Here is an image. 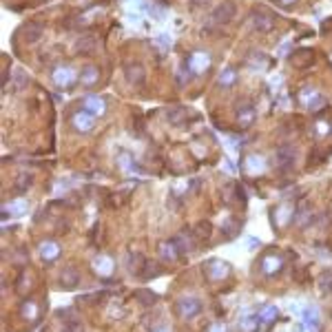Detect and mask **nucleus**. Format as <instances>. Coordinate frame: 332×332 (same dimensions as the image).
Listing matches in <instances>:
<instances>
[{"label": "nucleus", "instance_id": "26", "mask_svg": "<svg viewBox=\"0 0 332 332\" xmlns=\"http://www.w3.org/2000/svg\"><path fill=\"white\" fill-rule=\"evenodd\" d=\"M126 264H129V273H131V275H140L142 270H144V264H146V259H144L142 255H131Z\"/></svg>", "mask_w": 332, "mask_h": 332}, {"label": "nucleus", "instance_id": "6", "mask_svg": "<svg viewBox=\"0 0 332 332\" xmlns=\"http://www.w3.org/2000/svg\"><path fill=\"white\" fill-rule=\"evenodd\" d=\"M295 159H297V153H295V148H292V146L284 144V146L277 148L275 162H277V166H279V169H290V166L295 164Z\"/></svg>", "mask_w": 332, "mask_h": 332}, {"label": "nucleus", "instance_id": "23", "mask_svg": "<svg viewBox=\"0 0 332 332\" xmlns=\"http://www.w3.org/2000/svg\"><path fill=\"white\" fill-rule=\"evenodd\" d=\"M175 243H177V248H180V255H188V253L195 251L191 232H180V235L175 237Z\"/></svg>", "mask_w": 332, "mask_h": 332}, {"label": "nucleus", "instance_id": "21", "mask_svg": "<svg viewBox=\"0 0 332 332\" xmlns=\"http://www.w3.org/2000/svg\"><path fill=\"white\" fill-rule=\"evenodd\" d=\"M98 77H100L98 66H93V64L82 66V71H80V82H82V85H87V87L96 85V82H98Z\"/></svg>", "mask_w": 332, "mask_h": 332}, {"label": "nucleus", "instance_id": "17", "mask_svg": "<svg viewBox=\"0 0 332 332\" xmlns=\"http://www.w3.org/2000/svg\"><path fill=\"white\" fill-rule=\"evenodd\" d=\"M93 270L102 277H109L113 273V259L107 257V255H98V257L93 259Z\"/></svg>", "mask_w": 332, "mask_h": 332}, {"label": "nucleus", "instance_id": "22", "mask_svg": "<svg viewBox=\"0 0 332 332\" xmlns=\"http://www.w3.org/2000/svg\"><path fill=\"white\" fill-rule=\"evenodd\" d=\"M251 22H253V27H255V29H257V31H268L270 27L275 25V22H273V18H270L268 14H262V11H257V14H253Z\"/></svg>", "mask_w": 332, "mask_h": 332}, {"label": "nucleus", "instance_id": "36", "mask_svg": "<svg viewBox=\"0 0 332 332\" xmlns=\"http://www.w3.org/2000/svg\"><path fill=\"white\" fill-rule=\"evenodd\" d=\"M257 323H259V317H243V321H241V325H243V330L246 332H251Z\"/></svg>", "mask_w": 332, "mask_h": 332}, {"label": "nucleus", "instance_id": "28", "mask_svg": "<svg viewBox=\"0 0 332 332\" xmlns=\"http://www.w3.org/2000/svg\"><path fill=\"white\" fill-rule=\"evenodd\" d=\"M310 217H312V210H310V206H308V204H301V208L295 213V224L297 226H306L310 221Z\"/></svg>", "mask_w": 332, "mask_h": 332}, {"label": "nucleus", "instance_id": "37", "mask_svg": "<svg viewBox=\"0 0 332 332\" xmlns=\"http://www.w3.org/2000/svg\"><path fill=\"white\" fill-rule=\"evenodd\" d=\"M137 299H142L144 303H148V306H151V303L155 301V295H151V292H137Z\"/></svg>", "mask_w": 332, "mask_h": 332}, {"label": "nucleus", "instance_id": "1", "mask_svg": "<svg viewBox=\"0 0 332 332\" xmlns=\"http://www.w3.org/2000/svg\"><path fill=\"white\" fill-rule=\"evenodd\" d=\"M235 3L232 0H226V3H221L219 7H215V11L208 16V27H217V25H228L232 20V16H235Z\"/></svg>", "mask_w": 332, "mask_h": 332}, {"label": "nucleus", "instance_id": "24", "mask_svg": "<svg viewBox=\"0 0 332 332\" xmlns=\"http://www.w3.org/2000/svg\"><path fill=\"white\" fill-rule=\"evenodd\" d=\"M295 217V213H292V206L290 204H281L279 208L275 210V219H277V226H286L288 221Z\"/></svg>", "mask_w": 332, "mask_h": 332}, {"label": "nucleus", "instance_id": "25", "mask_svg": "<svg viewBox=\"0 0 332 332\" xmlns=\"http://www.w3.org/2000/svg\"><path fill=\"white\" fill-rule=\"evenodd\" d=\"M96 49V38L93 36H82L80 40L75 42V51L77 53H91Z\"/></svg>", "mask_w": 332, "mask_h": 332}, {"label": "nucleus", "instance_id": "32", "mask_svg": "<svg viewBox=\"0 0 332 332\" xmlns=\"http://www.w3.org/2000/svg\"><path fill=\"white\" fill-rule=\"evenodd\" d=\"M27 85H29V75H27L22 69H16V87L22 89V87H27Z\"/></svg>", "mask_w": 332, "mask_h": 332}, {"label": "nucleus", "instance_id": "31", "mask_svg": "<svg viewBox=\"0 0 332 332\" xmlns=\"http://www.w3.org/2000/svg\"><path fill=\"white\" fill-rule=\"evenodd\" d=\"M277 317V308L275 306H266L262 312H259V321H270Z\"/></svg>", "mask_w": 332, "mask_h": 332}, {"label": "nucleus", "instance_id": "42", "mask_svg": "<svg viewBox=\"0 0 332 332\" xmlns=\"http://www.w3.org/2000/svg\"><path fill=\"white\" fill-rule=\"evenodd\" d=\"M213 332H224V328H219V325H217V328H215Z\"/></svg>", "mask_w": 332, "mask_h": 332}, {"label": "nucleus", "instance_id": "34", "mask_svg": "<svg viewBox=\"0 0 332 332\" xmlns=\"http://www.w3.org/2000/svg\"><path fill=\"white\" fill-rule=\"evenodd\" d=\"M142 273H144V277H155V275L159 273V266L155 264V262H146V264H144Z\"/></svg>", "mask_w": 332, "mask_h": 332}, {"label": "nucleus", "instance_id": "5", "mask_svg": "<svg viewBox=\"0 0 332 332\" xmlns=\"http://www.w3.org/2000/svg\"><path fill=\"white\" fill-rule=\"evenodd\" d=\"M60 286L66 288V290H73V288L80 286V270L75 266H66L60 273Z\"/></svg>", "mask_w": 332, "mask_h": 332}, {"label": "nucleus", "instance_id": "4", "mask_svg": "<svg viewBox=\"0 0 332 332\" xmlns=\"http://www.w3.org/2000/svg\"><path fill=\"white\" fill-rule=\"evenodd\" d=\"M301 102H303V107H306V109L317 111V109H321L325 104V98L321 96L317 89H303V91H301Z\"/></svg>", "mask_w": 332, "mask_h": 332}, {"label": "nucleus", "instance_id": "7", "mask_svg": "<svg viewBox=\"0 0 332 332\" xmlns=\"http://www.w3.org/2000/svg\"><path fill=\"white\" fill-rule=\"evenodd\" d=\"M186 64L193 73H204V71L210 66V55L204 53V51H195V53H191V58H188Z\"/></svg>", "mask_w": 332, "mask_h": 332}, {"label": "nucleus", "instance_id": "9", "mask_svg": "<svg viewBox=\"0 0 332 332\" xmlns=\"http://www.w3.org/2000/svg\"><path fill=\"white\" fill-rule=\"evenodd\" d=\"M255 118H257V109L253 107L251 102H241L239 107H237V122H239V126H251Z\"/></svg>", "mask_w": 332, "mask_h": 332}, {"label": "nucleus", "instance_id": "3", "mask_svg": "<svg viewBox=\"0 0 332 332\" xmlns=\"http://www.w3.org/2000/svg\"><path fill=\"white\" fill-rule=\"evenodd\" d=\"M228 273H230V266L226 264V262L213 259V262L206 264V275H208L210 281H221V279H226V277H228Z\"/></svg>", "mask_w": 332, "mask_h": 332}, {"label": "nucleus", "instance_id": "44", "mask_svg": "<svg viewBox=\"0 0 332 332\" xmlns=\"http://www.w3.org/2000/svg\"><path fill=\"white\" fill-rule=\"evenodd\" d=\"M157 332H171V330H166V328H162V330H157Z\"/></svg>", "mask_w": 332, "mask_h": 332}, {"label": "nucleus", "instance_id": "33", "mask_svg": "<svg viewBox=\"0 0 332 332\" xmlns=\"http://www.w3.org/2000/svg\"><path fill=\"white\" fill-rule=\"evenodd\" d=\"M29 186H31V175H20L18 177V184H16V191L22 193V191H27Z\"/></svg>", "mask_w": 332, "mask_h": 332}, {"label": "nucleus", "instance_id": "29", "mask_svg": "<svg viewBox=\"0 0 332 332\" xmlns=\"http://www.w3.org/2000/svg\"><path fill=\"white\" fill-rule=\"evenodd\" d=\"M36 314H38V306H36V303H33V301L22 303V317L33 321V319H36Z\"/></svg>", "mask_w": 332, "mask_h": 332}, {"label": "nucleus", "instance_id": "12", "mask_svg": "<svg viewBox=\"0 0 332 332\" xmlns=\"http://www.w3.org/2000/svg\"><path fill=\"white\" fill-rule=\"evenodd\" d=\"M157 255L164 259V262H171V264L177 262V257H180V248H177L175 239H171V241H159Z\"/></svg>", "mask_w": 332, "mask_h": 332}, {"label": "nucleus", "instance_id": "14", "mask_svg": "<svg viewBox=\"0 0 332 332\" xmlns=\"http://www.w3.org/2000/svg\"><path fill=\"white\" fill-rule=\"evenodd\" d=\"M124 73H126V80L131 82V85H142L146 73H144V66L140 62H129L124 66Z\"/></svg>", "mask_w": 332, "mask_h": 332}, {"label": "nucleus", "instance_id": "11", "mask_svg": "<svg viewBox=\"0 0 332 332\" xmlns=\"http://www.w3.org/2000/svg\"><path fill=\"white\" fill-rule=\"evenodd\" d=\"M73 129L75 131H80V133H87V131H91L93 129V115H91V111H77V113H73Z\"/></svg>", "mask_w": 332, "mask_h": 332}, {"label": "nucleus", "instance_id": "27", "mask_svg": "<svg viewBox=\"0 0 332 332\" xmlns=\"http://www.w3.org/2000/svg\"><path fill=\"white\" fill-rule=\"evenodd\" d=\"M237 80V71L232 66H226L224 71L219 73V87H232Z\"/></svg>", "mask_w": 332, "mask_h": 332}, {"label": "nucleus", "instance_id": "43", "mask_svg": "<svg viewBox=\"0 0 332 332\" xmlns=\"http://www.w3.org/2000/svg\"><path fill=\"white\" fill-rule=\"evenodd\" d=\"M281 3H286V5H288V3H295V0H281Z\"/></svg>", "mask_w": 332, "mask_h": 332}, {"label": "nucleus", "instance_id": "18", "mask_svg": "<svg viewBox=\"0 0 332 332\" xmlns=\"http://www.w3.org/2000/svg\"><path fill=\"white\" fill-rule=\"evenodd\" d=\"M243 166H246L248 175H259V173H264L266 171V159L262 157V155H251V157H246Z\"/></svg>", "mask_w": 332, "mask_h": 332}, {"label": "nucleus", "instance_id": "38", "mask_svg": "<svg viewBox=\"0 0 332 332\" xmlns=\"http://www.w3.org/2000/svg\"><path fill=\"white\" fill-rule=\"evenodd\" d=\"M25 210H27V202H16V204H14V213H16V215H22Z\"/></svg>", "mask_w": 332, "mask_h": 332}, {"label": "nucleus", "instance_id": "13", "mask_svg": "<svg viewBox=\"0 0 332 332\" xmlns=\"http://www.w3.org/2000/svg\"><path fill=\"white\" fill-rule=\"evenodd\" d=\"M58 317L62 319V328H60L62 332H85L82 330V323L75 319V314L71 310H60Z\"/></svg>", "mask_w": 332, "mask_h": 332}, {"label": "nucleus", "instance_id": "19", "mask_svg": "<svg viewBox=\"0 0 332 332\" xmlns=\"http://www.w3.org/2000/svg\"><path fill=\"white\" fill-rule=\"evenodd\" d=\"M85 109L91 111V113L104 115V113H107V102H104L100 96H87L85 98Z\"/></svg>", "mask_w": 332, "mask_h": 332}, {"label": "nucleus", "instance_id": "20", "mask_svg": "<svg viewBox=\"0 0 332 332\" xmlns=\"http://www.w3.org/2000/svg\"><path fill=\"white\" fill-rule=\"evenodd\" d=\"M60 255V246L55 241H42L40 243V257L44 259V262H53L55 257Z\"/></svg>", "mask_w": 332, "mask_h": 332}, {"label": "nucleus", "instance_id": "2", "mask_svg": "<svg viewBox=\"0 0 332 332\" xmlns=\"http://www.w3.org/2000/svg\"><path fill=\"white\" fill-rule=\"evenodd\" d=\"M175 308H177V312H180L182 319H193V317H197V314L202 312V301H199L197 297L186 295V297L177 299Z\"/></svg>", "mask_w": 332, "mask_h": 332}, {"label": "nucleus", "instance_id": "35", "mask_svg": "<svg viewBox=\"0 0 332 332\" xmlns=\"http://www.w3.org/2000/svg\"><path fill=\"white\" fill-rule=\"evenodd\" d=\"M157 47L162 49L164 53H169V51H171V36H166V33L157 36Z\"/></svg>", "mask_w": 332, "mask_h": 332}, {"label": "nucleus", "instance_id": "8", "mask_svg": "<svg viewBox=\"0 0 332 332\" xmlns=\"http://www.w3.org/2000/svg\"><path fill=\"white\" fill-rule=\"evenodd\" d=\"M75 82V71L71 69V66H58V69L53 71V85L55 87H71Z\"/></svg>", "mask_w": 332, "mask_h": 332}, {"label": "nucleus", "instance_id": "16", "mask_svg": "<svg viewBox=\"0 0 332 332\" xmlns=\"http://www.w3.org/2000/svg\"><path fill=\"white\" fill-rule=\"evenodd\" d=\"M301 317H303V328H306L308 332H317L319 328V323H321V319H319V312H317V308H306L301 312Z\"/></svg>", "mask_w": 332, "mask_h": 332}, {"label": "nucleus", "instance_id": "30", "mask_svg": "<svg viewBox=\"0 0 332 332\" xmlns=\"http://www.w3.org/2000/svg\"><path fill=\"white\" fill-rule=\"evenodd\" d=\"M166 118H169L171 124H182L184 118H186V113L182 109H173V111H169V115H166Z\"/></svg>", "mask_w": 332, "mask_h": 332}, {"label": "nucleus", "instance_id": "40", "mask_svg": "<svg viewBox=\"0 0 332 332\" xmlns=\"http://www.w3.org/2000/svg\"><path fill=\"white\" fill-rule=\"evenodd\" d=\"M317 126H319V133H328V126H325V124H323V122H319V124H317Z\"/></svg>", "mask_w": 332, "mask_h": 332}, {"label": "nucleus", "instance_id": "41", "mask_svg": "<svg viewBox=\"0 0 332 332\" xmlns=\"http://www.w3.org/2000/svg\"><path fill=\"white\" fill-rule=\"evenodd\" d=\"M248 246H251V248H255V246H259V239H251V241H248Z\"/></svg>", "mask_w": 332, "mask_h": 332}, {"label": "nucleus", "instance_id": "15", "mask_svg": "<svg viewBox=\"0 0 332 332\" xmlns=\"http://www.w3.org/2000/svg\"><path fill=\"white\" fill-rule=\"evenodd\" d=\"M42 27L38 25V22H29V25L22 29V40H25L27 44H36V42H40V38H42Z\"/></svg>", "mask_w": 332, "mask_h": 332}, {"label": "nucleus", "instance_id": "10", "mask_svg": "<svg viewBox=\"0 0 332 332\" xmlns=\"http://www.w3.org/2000/svg\"><path fill=\"white\" fill-rule=\"evenodd\" d=\"M281 266H284V259H281V255L270 253V255H266V257L262 259V273L268 275V277H273V275H277V273L281 270Z\"/></svg>", "mask_w": 332, "mask_h": 332}, {"label": "nucleus", "instance_id": "39", "mask_svg": "<svg viewBox=\"0 0 332 332\" xmlns=\"http://www.w3.org/2000/svg\"><path fill=\"white\" fill-rule=\"evenodd\" d=\"M279 87H281V77L275 75L273 80H270V89H279Z\"/></svg>", "mask_w": 332, "mask_h": 332}]
</instances>
